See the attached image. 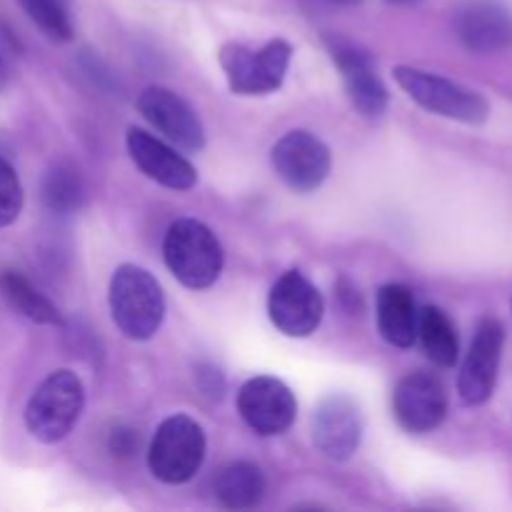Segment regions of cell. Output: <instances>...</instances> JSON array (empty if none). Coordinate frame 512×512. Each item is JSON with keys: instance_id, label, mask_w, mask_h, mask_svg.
Here are the masks:
<instances>
[{"instance_id": "obj_11", "label": "cell", "mask_w": 512, "mask_h": 512, "mask_svg": "<svg viewBox=\"0 0 512 512\" xmlns=\"http://www.w3.org/2000/svg\"><path fill=\"white\" fill-rule=\"evenodd\" d=\"M238 413L253 433L273 438V435H283L295 423L298 400L283 380L260 375L240 388Z\"/></svg>"}, {"instance_id": "obj_18", "label": "cell", "mask_w": 512, "mask_h": 512, "mask_svg": "<svg viewBox=\"0 0 512 512\" xmlns=\"http://www.w3.org/2000/svg\"><path fill=\"white\" fill-rule=\"evenodd\" d=\"M265 475L263 470L248 460H238V463H228L220 468L215 475V498L223 508L228 510H250L260 505L265 498Z\"/></svg>"}, {"instance_id": "obj_7", "label": "cell", "mask_w": 512, "mask_h": 512, "mask_svg": "<svg viewBox=\"0 0 512 512\" xmlns=\"http://www.w3.org/2000/svg\"><path fill=\"white\" fill-rule=\"evenodd\" d=\"M268 315L270 323L288 338H308L323 323V295L303 273L288 270L270 290Z\"/></svg>"}, {"instance_id": "obj_1", "label": "cell", "mask_w": 512, "mask_h": 512, "mask_svg": "<svg viewBox=\"0 0 512 512\" xmlns=\"http://www.w3.org/2000/svg\"><path fill=\"white\" fill-rule=\"evenodd\" d=\"M108 303L113 323L135 343H145L165 320V295L155 275L138 265H120L110 278Z\"/></svg>"}, {"instance_id": "obj_4", "label": "cell", "mask_w": 512, "mask_h": 512, "mask_svg": "<svg viewBox=\"0 0 512 512\" xmlns=\"http://www.w3.org/2000/svg\"><path fill=\"white\" fill-rule=\"evenodd\" d=\"M393 75L400 88L410 95V100H415L428 113L468 125H480L488 120L490 103L468 85L455 83L430 70L410 68V65H398Z\"/></svg>"}, {"instance_id": "obj_21", "label": "cell", "mask_w": 512, "mask_h": 512, "mask_svg": "<svg viewBox=\"0 0 512 512\" xmlns=\"http://www.w3.org/2000/svg\"><path fill=\"white\" fill-rule=\"evenodd\" d=\"M0 293L8 300L10 308L18 310L20 315H25L28 320L38 325H63V318H60L58 308L40 293L38 288L30 285V280H25L23 275L18 273H0Z\"/></svg>"}, {"instance_id": "obj_14", "label": "cell", "mask_w": 512, "mask_h": 512, "mask_svg": "<svg viewBox=\"0 0 512 512\" xmlns=\"http://www.w3.org/2000/svg\"><path fill=\"white\" fill-rule=\"evenodd\" d=\"M363 440V418L353 398L343 393H330L320 400L313 415V443L333 463L353 458Z\"/></svg>"}, {"instance_id": "obj_24", "label": "cell", "mask_w": 512, "mask_h": 512, "mask_svg": "<svg viewBox=\"0 0 512 512\" xmlns=\"http://www.w3.org/2000/svg\"><path fill=\"white\" fill-rule=\"evenodd\" d=\"M140 448L138 430L130 425H115L108 435V450L115 458H133Z\"/></svg>"}, {"instance_id": "obj_26", "label": "cell", "mask_w": 512, "mask_h": 512, "mask_svg": "<svg viewBox=\"0 0 512 512\" xmlns=\"http://www.w3.org/2000/svg\"><path fill=\"white\" fill-rule=\"evenodd\" d=\"M338 298H340V303H343V308L348 310L350 315H355V313H360V310H363V300H360L358 288H355L350 280H345V278L340 280V283H338Z\"/></svg>"}, {"instance_id": "obj_20", "label": "cell", "mask_w": 512, "mask_h": 512, "mask_svg": "<svg viewBox=\"0 0 512 512\" xmlns=\"http://www.w3.org/2000/svg\"><path fill=\"white\" fill-rule=\"evenodd\" d=\"M40 198H43L45 208L55 215L78 213L85 205L83 175L78 173L73 163L60 160L45 173L43 185H40Z\"/></svg>"}, {"instance_id": "obj_10", "label": "cell", "mask_w": 512, "mask_h": 512, "mask_svg": "<svg viewBox=\"0 0 512 512\" xmlns=\"http://www.w3.org/2000/svg\"><path fill=\"white\" fill-rule=\"evenodd\" d=\"M505 348V328L498 318L488 315L478 323L470 343L465 363L458 375V395L465 405L488 403L493 395L495 383H498L500 360H503Z\"/></svg>"}, {"instance_id": "obj_22", "label": "cell", "mask_w": 512, "mask_h": 512, "mask_svg": "<svg viewBox=\"0 0 512 512\" xmlns=\"http://www.w3.org/2000/svg\"><path fill=\"white\" fill-rule=\"evenodd\" d=\"M20 5L50 40L68 43L73 38V0H20Z\"/></svg>"}, {"instance_id": "obj_9", "label": "cell", "mask_w": 512, "mask_h": 512, "mask_svg": "<svg viewBox=\"0 0 512 512\" xmlns=\"http://www.w3.org/2000/svg\"><path fill=\"white\" fill-rule=\"evenodd\" d=\"M325 45L338 65L348 98L363 118L378 120L388 110V88L375 70L373 58L363 48L340 35H325Z\"/></svg>"}, {"instance_id": "obj_6", "label": "cell", "mask_w": 512, "mask_h": 512, "mask_svg": "<svg viewBox=\"0 0 512 512\" xmlns=\"http://www.w3.org/2000/svg\"><path fill=\"white\" fill-rule=\"evenodd\" d=\"M218 58L235 95H270L283 85L293 60V45L283 38L270 40L260 50L243 43H225Z\"/></svg>"}, {"instance_id": "obj_2", "label": "cell", "mask_w": 512, "mask_h": 512, "mask_svg": "<svg viewBox=\"0 0 512 512\" xmlns=\"http://www.w3.org/2000/svg\"><path fill=\"white\" fill-rule=\"evenodd\" d=\"M163 258L170 273L190 290L215 285L225 265L218 235L195 218H180L170 225L163 240Z\"/></svg>"}, {"instance_id": "obj_16", "label": "cell", "mask_w": 512, "mask_h": 512, "mask_svg": "<svg viewBox=\"0 0 512 512\" xmlns=\"http://www.w3.org/2000/svg\"><path fill=\"white\" fill-rule=\"evenodd\" d=\"M125 145H128L130 158L138 165L140 173H145L163 188L183 193V190H190L198 183V170L193 168V163L183 158L173 145L155 138L148 130L128 128Z\"/></svg>"}, {"instance_id": "obj_19", "label": "cell", "mask_w": 512, "mask_h": 512, "mask_svg": "<svg viewBox=\"0 0 512 512\" xmlns=\"http://www.w3.org/2000/svg\"><path fill=\"white\" fill-rule=\"evenodd\" d=\"M418 340L440 368H453L460 358V338L453 320L438 305H425L418 318Z\"/></svg>"}, {"instance_id": "obj_27", "label": "cell", "mask_w": 512, "mask_h": 512, "mask_svg": "<svg viewBox=\"0 0 512 512\" xmlns=\"http://www.w3.org/2000/svg\"><path fill=\"white\" fill-rule=\"evenodd\" d=\"M5 80H8V65H5L3 55H0V88L5 85Z\"/></svg>"}, {"instance_id": "obj_25", "label": "cell", "mask_w": 512, "mask_h": 512, "mask_svg": "<svg viewBox=\"0 0 512 512\" xmlns=\"http://www.w3.org/2000/svg\"><path fill=\"white\" fill-rule=\"evenodd\" d=\"M195 385L208 400H220L225 393V378L213 365H195Z\"/></svg>"}, {"instance_id": "obj_13", "label": "cell", "mask_w": 512, "mask_h": 512, "mask_svg": "<svg viewBox=\"0 0 512 512\" xmlns=\"http://www.w3.org/2000/svg\"><path fill=\"white\" fill-rule=\"evenodd\" d=\"M453 30L470 53H503L512 45V13L503 0H460L453 8Z\"/></svg>"}, {"instance_id": "obj_5", "label": "cell", "mask_w": 512, "mask_h": 512, "mask_svg": "<svg viewBox=\"0 0 512 512\" xmlns=\"http://www.w3.org/2000/svg\"><path fill=\"white\" fill-rule=\"evenodd\" d=\"M205 433L188 415H170L158 425L148 450V468L165 485H185L203 468Z\"/></svg>"}, {"instance_id": "obj_17", "label": "cell", "mask_w": 512, "mask_h": 512, "mask_svg": "<svg viewBox=\"0 0 512 512\" xmlns=\"http://www.w3.org/2000/svg\"><path fill=\"white\" fill-rule=\"evenodd\" d=\"M378 330L385 343L393 348H413L418 340V318L420 310L415 305L410 288L400 283H388L378 290Z\"/></svg>"}, {"instance_id": "obj_3", "label": "cell", "mask_w": 512, "mask_h": 512, "mask_svg": "<svg viewBox=\"0 0 512 512\" xmlns=\"http://www.w3.org/2000/svg\"><path fill=\"white\" fill-rule=\"evenodd\" d=\"M85 408V388L73 370H55L25 405V428L35 440L55 445L68 438Z\"/></svg>"}, {"instance_id": "obj_8", "label": "cell", "mask_w": 512, "mask_h": 512, "mask_svg": "<svg viewBox=\"0 0 512 512\" xmlns=\"http://www.w3.org/2000/svg\"><path fill=\"white\" fill-rule=\"evenodd\" d=\"M275 175L295 193L320 188L330 173V148L308 130H290L270 150Z\"/></svg>"}, {"instance_id": "obj_28", "label": "cell", "mask_w": 512, "mask_h": 512, "mask_svg": "<svg viewBox=\"0 0 512 512\" xmlns=\"http://www.w3.org/2000/svg\"><path fill=\"white\" fill-rule=\"evenodd\" d=\"M388 3H393V5H418L420 0H388Z\"/></svg>"}, {"instance_id": "obj_23", "label": "cell", "mask_w": 512, "mask_h": 512, "mask_svg": "<svg viewBox=\"0 0 512 512\" xmlns=\"http://www.w3.org/2000/svg\"><path fill=\"white\" fill-rule=\"evenodd\" d=\"M23 210V188L15 170L0 158V228L15 223Z\"/></svg>"}, {"instance_id": "obj_12", "label": "cell", "mask_w": 512, "mask_h": 512, "mask_svg": "<svg viewBox=\"0 0 512 512\" xmlns=\"http://www.w3.org/2000/svg\"><path fill=\"white\" fill-rule=\"evenodd\" d=\"M138 110L175 148L188 150V153H198L205 148V128L198 113L175 90L150 85L138 95Z\"/></svg>"}, {"instance_id": "obj_15", "label": "cell", "mask_w": 512, "mask_h": 512, "mask_svg": "<svg viewBox=\"0 0 512 512\" xmlns=\"http://www.w3.org/2000/svg\"><path fill=\"white\" fill-rule=\"evenodd\" d=\"M393 413L400 428L413 435L433 433L448 415V393L440 378L430 373H410L395 385Z\"/></svg>"}]
</instances>
